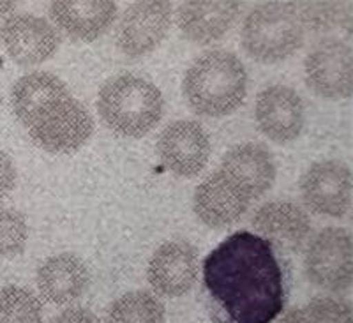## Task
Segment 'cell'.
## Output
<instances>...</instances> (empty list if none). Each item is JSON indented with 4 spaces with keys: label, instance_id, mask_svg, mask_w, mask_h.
I'll list each match as a JSON object with an SVG mask.
<instances>
[{
    "label": "cell",
    "instance_id": "7a4b0ae2",
    "mask_svg": "<svg viewBox=\"0 0 353 323\" xmlns=\"http://www.w3.org/2000/svg\"><path fill=\"white\" fill-rule=\"evenodd\" d=\"M182 87L189 106L198 115L225 117L244 103L248 72L235 53L210 50L191 64Z\"/></svg>",
    "mask_w": 353,
    "mask_h": 323
},
{
    "label": "cell",
    "instance_id": "7402d4cb",
    "mask_svg": "<svg viewBox=\"0 0 353 323\" xmlns=\"http://www.w3.org/2000/svg\"><path fill=\"white\" fill-rule=\"evenodd\" d=\"M0 323H43V304L27 288H2Z\"/></svg>",
    "mask_w": 353,
    "mask_h": 323
},
{
    "label": "cell",
    "instance_id": "52a82bcc",
    "mask_svg": "<svg viewBox=\"0 0 353 323\" xmlns=\"http://www.w3.org/2000/svg\"><path fill=\"white\" fill-rule=\"evenodd\" d=\"M305 84L327 99H343L353 90V52L345 41L325 39L305 57Z\"/></svg>",
    "mask_w": 353,
    "mask_h": 323
},
{
    "label": "cell",
    "instance_id": "3957f363",
    "mask_svg": "<svg viewBox=\"0 0 353 323\" xmlns=\"http://www.w3.org/2000/svg\"><path fill=\"white\" fill-rule=\"evenodd\" d=\"M97 110L110 131L125 138H141L152 131L163 117V96L149 80L122 72L103 85Z\"/></svg>",
    "mask_w": 353,
    "mask_h": 323
},
{
    "label": "cell",
    "instance_id": "d6986e66",
    "mask_svg": "<svg viewBox=\"0 0 353 323\" xmlns=\"http://www.w3.org/2000/svg\"><path fill=\"white\" fill-rule=\"evenodd\" d=\"M239 12V2H185L176 9V23L185 39L209 44L228 32Z\"/></svg>",
    "mask_w": 353,
    "mask_h": 323
},
{
    "label": "cell",
    "instance_id": "6da1fadb",
    "mask_svg": "<svg viewBox=\"0 0 353 323\" xmlns=\"http://www.w3.org/2000/svg\"><path fill=\"white\" fill-rule=\"evenodd\" d=\"M203 291L214 323H272L286 304L272 244L248 230L226 237L205 258Z\"/></svg>",
    "mask_w": 353,
    "mask_h": 323
},
{
    "label": "cell",
    "instance_id": "e0dca14e",
    "mask_svg": "<svg viewBox=\"0 0 353 323\" xmlns=\"http://www.w3.org/2000/svg\"><path fill=\"white\" fill-rule=\"evenodd\" d=\"M88 288V268L71 253L50 256L37 268V290L46 302H74Z\"/></svg>",
    "mask_w": 353,
    "mask_h": 323
},
{
    "label": "cell",
    "instance_id": "8fae6325",
    "mask_svg": "<svg viewBox=\"0 0 353 323\" xmlns=\"http://www.w3.org/2000/svg\"><path fill=\"white\" fill-rule=\"evenodd\" d=\"M172 25L168 2H137L122 14L117 28V44L124 55L137 59L152 52L165 39Z\"/></svg>",
    "mask_w": 353,
    "mask_h": 323
},
{
    "label": "cell",
    "instance_id": "9a60e30c",
    "mask_svg": "<svg viewBox=\"0 0 353 323\" xmlns=\"http://www.w3.org/2000/svg\"><path fill=\"white\" fill-rule=\"evenodd\" d=\"M256 235L283 251H301L311 235L307 212L290 199H272L263 204L253 215Z\"/></svg>",
    "mask_w": 353,
    "mask_h": 323
},
{
    "label": "cell",
    "instance_id": "603a6c76",
    "mask_svg": "<svg viewBox=\"0 0 353 323\" xmlns=\"http://www.w3.org/2000/svg\"><path fill=\"white\" fill-rule=\"evenodd\" d=\"M27 221L14 208L0 207V256H17L25 249Z\"/></svg>",
    "mask_w": 353,
    "mask_h": 323
},
{
    "label": "cell",
    "instance_id": "83f0119b",
    "mask_svg": "<svg viewBox=\"0 0 353 323\" xmlns=\"http://www.w3.org/2000/svg\"><path fill=\"white\" fill-rule=\"evenodd\" d=\"M14 2H0V14H6V12H11L14 9Z\"/></svg>",
    "mask_w": 353,
    "mask_h": 323
},
{
    "label": "cell",
    "instance_id": "d4e9b609",
    "mask_svg": "<svg viewBox=\"0 0 353 323\" xmlns=\"http://www.w3.org/2000/svg\"><path fill=\"white\" fill-rule=\"evenodd\" d=\"M297 11L304 28H311L314 32L329 30L337 23V18H341L336 4H302Z\"/></svg>",
    "mask_w": 353,
    "mask_h": 323
},
{
    "label": "cell",
    "instance_id": "4316f807",
    "mask_svg": "<svg viewBox=\"0 0 353 323\" xmlns=\"http://www.w3.org/2000/svg\"><path fill=\"white\" fill-rule=\"evenodd\" d=\"M50 323H101L99 318L87 307H69L59 313Z\"/></svg>",
    "mask_w": 353,
    "mask_h": 323
},
{
    "label": "cell",
    "instance_id": "2e32d148",
    "mask_svg": "<svg viewBox=\"0 0 353 323\" xmlns=\"http://www.w3.org/2000/svg\"><path fill=\"white\" fill-rule=\"evenodd\" d=\"M50 17L72 39L94 41L112 27L117 17V4L110 0H62L52 2Z\"/></svg>",
    "mask_w": 353,
    "mask_h": 323
},
{
    "label": "cell",
    "instance_id": "5bb4252c",
    "mask_svg": "<svg viewBox=\"0 0 353 323\" xmlns=\"http://www.w3.org/2000/svg\"><path fill=\"white\" fill-rule=\"evenodd\" d=\"M147 277L163 297H182L198 277V253L188 242L173 240L156 249L149 262Z\"/></svg>",
    "mask_w": 353,
    "mask_h": 323
},
{
    "label": "cell",
    "instance_id": "8992f818",
    "mask_svg": "<svg viewBox=\"0 0 353 323\" xmlns=\"http://www.w3.org/2000/svg\"><path fill=\"white\" fill-rule=\"evenodd\" d=\"M307 280L329 291L350 288L353 275L352 237L343 228H325L311 239L305 249Z\"/></svg>",
    "mask_w": 353,
    "mask_h": 323
},
{
    "label": "cell",
    "instance_id": "cb8c5ba5",
    "mask_svg": "<svg viewBox=\"0 0 353 323\" xmlns=\"http://www.w3.org/2000/svg\"><path fill=\"white\" fill-rule=\"evenodd\" d=\"M313 323H352V309L348 304L330 297H316L304 306Z\"/></svg>",
    "mask_w": 353,
    "mask_h": 323
},
{
    "label": "cell",
    "instance_id": "5b68a950",
    "mask_svg": "<svg viewBox=\"0 0 353 323\" xmlns=\"http://www.w3.org/2000/svg\"><path fill=\"white\" fill-rule=\"evenodd\" d=\"M27 128L34 144L43 150L71 154L92 136L94 120L85 104L68 96L41 110Z\"/></svg>",
    "mask_w": 353,
    "mask_h": 323
},
{
    "label": "cell",
    "instance_id": "44dd1931",
    "mask_svg": "<svg viewBox=\"0 0 353 323\" xmlns=\"http://www.w3.org/2000/svg\"><path fill=\"white\" fill-rule=\"evenodd\" d=\"M106 323H165V306L149 291H129L110 304Z\"/></svg>",
    "mask_w": 353,
    "mask_h": 323
},
{
    "label": "cell",
    "instance_id": "4fadbf2b",
    "mask_svg": "<svg viewBox=\"0 0 353 323\" xmlns=\"http://www.w3.org/2000/svg\"><path fill=\"white\" fill-rule=\"evenodd\" d=\"M254 117L267 138L286 144L295 140L304 128V103L293 88L272 85L258 94Z\"/></svg>",
    "mask_w": 353,
    "mask_h": 323
},
{
    "label": "cell",
    "instance_id": "30bf717a",
    "mask_svg": "<svg viewBox=\"0 0 353 323\" xmlns=\"http://www.w3.org/2000/svg\"><path fill=\"white\" fill-rule=\"evenodd\" d=\"M157 154L175 175L196 177L209 161L210 138L194 120H175L161 131Z\"/></svg>",
    "mask_w": 353,
    "mask_h": 323
},
{
    "label": "cell",
    "instance_id": "ba28073f",
    "mask_svg": "<svg viewBox=\"0 0 353 323\" xmlns=\"http://www.w3.org/2000/svg\"><path fill=\"white\" fill-rule=\"evenodd\" d=\"M301 191L305 207L314 214L341 217L352 204L350 168L343 161H318L302 175Z\"/></svg>",
    "mask_w": 353,
    "mask_h": 323
},
{
    "label": "cell",
    "instance_id": "ffe728a7",
    "mask_svg": "<svg viewBox=\"0 0 353 323\" xmlns=\"http://www.w3.org/2000/svg\"><path fill=\"white\" fill-rule=\"evenodd\" d=\"M71 96L59 76L46 71H34L21 76L11 90V106L23 126H28L37 113L62 97Z\"/></svg>",
    "mask_w": 353,
    "mask_h": 323
},
{
    "label": "cell",
    "instance_id": "7c38bea8",
    "mask_svg": "<svg viewBox=\"0 0 353 323\" xmlns=\"http://www.w3.org/2000/svg\"><path fill=\"white\" fill-rule=\"evenodd\" d=\"M253 202L237 180L217 170L194 191V214L210 228H226L237 223Z\"/></svg>",
    "mask_w": 353,
    "mask_h": 323
},
{
    "label": "cell",
    "instance_id": "277c9868",
    "mask_svg": "<svg viewBox=\"0 0 353 323\" xmlns=\"http://www.w3.org/2000/svg\"><path fill=\"white\" fill-rule=\"evenodd\" d=\"M305 28L295 4H260L242 23V46L263 64L288 59L304 43Z\"/></svg>",
    "mask_w": 353,
    "mask_h": 323
},
{
    "label": "cell",
    "instance_id": "484cf974",
    "mask_svg": "<svg viewBox=\"0 0 353 323\" xmlns=\"http://www.w3.org/2000/svg\"><path fill=\"white\" fill-rule=\"evenodd\" d=\"M17 186V168L6 152H0V202L8 198Z\"/></svg>",
    "mask_w": 353,
    "mask_h": 323
},
{
    "label": "cell",
    "instance_id": "9c48e42d",
    "mask_svg": "<svg viewBox=\"0 0 353 323\" xmlns=\"http://www.w3.org/2000/svg\"><path fill=\"white\" fill-rule=\"evenodd\" d=\"M0 43L17 64L36 66L53 57L61 37L52 23L21 12L6 18L0 27Z\"/></svg>",
    "mask_w": 353,
    "mask_h": 323
},
{
    "label": "cell",
    "instance_id": "ac0fdd59",
    "mask_svg": "<svg viewBox=\"0 0 353 323\" xmlns=\"http://www.w3.org/2000/svg\"><path fill=\"white\" fill-rule=\"evenodd\" d=\"M219 170L237 180L253 199L269 191L276 180L272 152L261 144L235 145L225 154Z\"/></svg>",
    "mask_w": 353,
    "mask_h": 323
}]
</instances>
